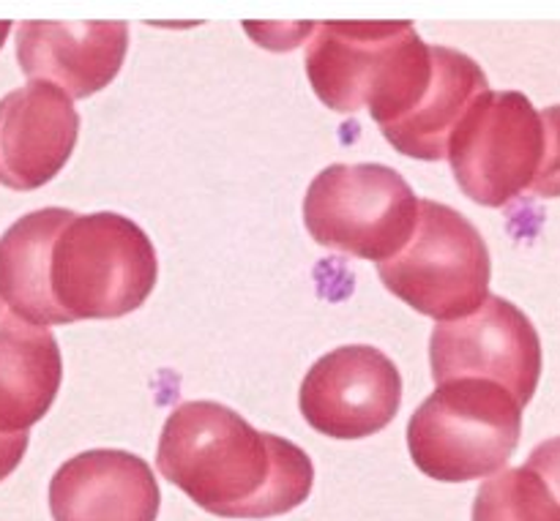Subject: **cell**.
<instances>
[{
	"instance_id": "cell-1",
	"label": "cell",
	"mask_w": 560,
	"mask_h": 521,
	"mask_svg": "<svg viewBox=\"0 0 560 521\" xmlns=\"http://www.w3.org/2000/svg\"><path fill=\"white\" fill-rule=\"evenodd\" d=\"M156 467L219 519H273L304 506L315 467L304 448L257 431L219 402H186L164 421Z\"/></svg>"
},
{
	"instance_id": "cell-2",
	"label": "cell",
	"mask_w": 560,
	"mask_h": 521,
	"mask_svg": "<svg viewBox=\"0 0 560 521\" xmlns=\"http://www.w3.org/2000/svg\"><path fill=\"white\" fill-rule=\"evenodd\" d=\"M306 47V76L334 113L370 109L383 129L408 118L435 74V47L410 22H326Z\"/></svg>"
},
{
	"instance_id": "cell-3",
	"label": "cell",
	"mask_w": 560,
	"mask_h": 521,
	"mask_svg": "<svg viewBox=\"0 0 560 521\" xmlns=\"http://www.w3.org/2000/svg\"><path fill=\"white\" fill-rule=\"evenodd\" d=\"M156 249L140 224L120 213H71L49 249L47 287L60 325L118 320L153 293Z\"/></svg>"
},
{
	"instance_id": "cell-4",
	"label": "cell",
	"mask_w": 560,
	"mask_h": 521,
	"mask_svg": "<svg viewBox=\"0 0 560 521\" xmlns=\"http://www.w3.org/2000/svg\"><path fill=\"white\" fill-rule=\"evenodd\" d=\"M523 435V404L490 380H452L408 424L413 464L441 484H468L503 473Z\"/></svg>"
},
{
	"instance_id": "cell-5",
	"label": "cell",
	"mask_w": 560,
	"mask_h": 521,
	"mask_svg": "<svg viewBox=\"0 0 560 521\" xmlns=\"http://www.w3.org/2000/svg\"><path fill=\"white\" fill-rule=\"evenodd\" d=\"M377 273L388 293L438 322L465 320L490 298V249L479 229L443 202L421 200L413 238Z\"/></svg>"
},
{
	"instance_id": "cell-6",
	"label": "cell",
	"mask_w": 560,
	"mask_h": 521,
	"mask_svg": "<svg viewBox=\"0 0 560 521\" xmlns=\"http://www.w3.org/2000/svg\"><path fill=\"white\" fill-rule=\"evenodd\" d=\"M421 200L386 164H331L310 183L304 224L315 244L359 260L388 262L419 227Z\"/></svg>"
},
{
	"instance_id": "cell-7",
	"label": "cell",
	"mask_w": 560,
	"mask_h": 521,
	"mask_svg": "<svg viewBox=\"0 0 560 521\" xmlns=\"http://www.w3.org/2000/svg\"><path fill=\"white\" fill-rule=\"evenodd\" d=\"M545 156V123L528 96L487 91L470 104L448 140L459 189L485 208H503L530 191Z\"/></svg>"
},
{
	"instance_id": "cell-8",
	"label": "cell",
	"mask_w": 560,
	"mask_h": 521,
	"mask_svg": "<svg viewBox=\"0 0 560 521\" xmlns=\"http://www.w3.org/2000/svg\"><path fill=\"white\" fill-rule=\"evenodd\" d=\"M430 364L438 386L468 377L490 380L525 407L541 380V339L512 300L490 295L476 315L432 331Z\"/></svg>"
},
{
	"instance_id": "cell-9",
	"label": "cell",
	"mask_w": 560,
	"mask_h": 521,
	"mask_svg": "<svg viewBox=\"0 0 560 521\" xmlns=\"http://www.w3.org/2000/svg\"><path fill=\"white\" fill-rule=\"evenodd\" d=\"M301 415L334 440H364L386 429L402 404V377L377 347L350 344L323 355L299 393Z\"/></svg>"
},
{
	"instance_id": "cell-10",
	"label": "cell",
	"mask_w": 560,
	"mask_h": 521,
	"mask_svg": "<svg viewBox=\"0 0 560 521\" xmlns=\"http://www.w3.org/2000/svg\"><path fill=\"white\" fill-rule=\"evenodd\" d=\"M80 115L69 93L31 82L0 98V186L42 189L71 158Z\"/></svg>"
},
{
	"instance_id": "cell-11",
	"label": "cell",
	"mask_w": 560,
	"mask_h": 521,
	"mask_svg": "<svg viewBox=\"0 0 560 521\" xmlns=\"http://www.w3.org/2000/svg\"><path fill=\"white\" fill-rule=\"evenodd\" d=\"M159 506L151 464L115 448L77 453L49 481L52 521H156Z\"/></svg>"
},
{
	"instance_id": "cell-12",
	"label": "cell",
	"mask_w": 560,
	"mask_h": 521,
	"mask_svg": "<svg viewBox=\"0 0 560 521\" xmlns=\"http://www.w3.org/2000/svg\"><path fill=\"white\" fill-rule=\"evenodd\" d=\"M129 49L126 22H22L16 60L27 80L49 82L71 98H88L118 76Z\"/></svg>"
},
{
	"instance_id": "cell-13",
	"label": "cell",
	"mask_w": 560,
	"mask_h": 521,
	"mask_svg": "<svg viewBox=\"0 0 560 521\" xmlns=\"http://www.w3.org/2000/svg\"><path fill=\"white\" fill-rule=\"evenodd\" d=\"M63 358L52 331L16 315L0 317V435H22L52 407Z\"/></svg>"
},
{
	"instance_id": "cell-14",
	"label": "cell",
	"mask_w": 560,
	"mask_h": 521,
	"mask_svg": "<svg viewBox=\"0 0 560 521\" xmlns=\"http://www.w3.org/2000/svg\"><path fill=\"white\" fill-rule=\"evenodd\" d=\"M490 91L487 74L474 58L448 47H435V76L419 107L383 131L402 156L421 162H441L448 156V140L470 104Z\"/></svg>"
},
{
	"instance_id": "cell-15",
	"label": "cell",
	"mask_w": 560,
	"mask_h": 521,
	"mask_svg": "<svg viewBox=\"0 0 560 521\" xmlns=\"http://www.w3.org/2000/svg\"><path fill=\"white\" fill-rule=\"evenodd\" d=\"M74 211L42 208L16 218L0 238V300L33 325H60L47 287L49 249Z\"/></svg>"
},
{
	"instance_id": "cell-16",
	"label": "cell",
	"mask_w": 560,
	"mask_h": 521,
	"mask_svg": "<svg viewBox=\"0 0 560 521\" xmlns=\"http://www.w3.org/2000/svg\"><path fill=\"white\" fill-rule=\"evenodd\" d=\"M474 521H560V502L545 478L523 464L481 484Z\"/></svg>"
},
{
	"instance_id": "cell-17",
	"label": "cell",
	"mask_w": 560,
	"mask_h": 521,
	"mask_svg": "<svg viewBox=\"0 0 560 521\" xmlns=\"http://www.w3.org/2000/svg\"><path fill=\"white\" fill-rule=\"evenodd\" d=\"M541 123H545V156H541L530 194L552 200V197H560V104L541 113Z\"/></svg>"
},
{
	"instance_id": "cell-18",
	"label": "cell",
	"mask_w": 560,
	"mask_h": 521,
	"mask_svg": "<svg viewBox=\"0 0 560 521\" xmlns=\"http://www.w3.org/2000/svg\"><path fill=\"white\" fill-rule=\"evenodd\" d=\"M525 467H530L536 475H541L545 484L550 486V492L560 502V437H552V440H545L541 446H536L534 451H530Z\"/></svg>"
},
{
	"instance_id": "cell-19",
	"label": "cell",
	"mask_w": 560,
	"mask_h": 521,
	"mask_svg": "<svg viewBox=\"0 0 560 521\" xmlns=\"http://www.w3.org/2000/svg\"><path fill=\"white\" fill-rule=\"evenodd\" d=\"M27 451V431L22 435H0V484L20 467Z\"/></svg>"
},
{
	"instance_id": "cell-20",
	"label": "cell",
	"mask_w": 560,
	"mask_h": 521,
	"mask_svg": "<svg viewBox=\"0 0 560 521\" xmlns=\"http://www.w3.org/2000/svg\"><path fill=\"white\" fill-rule=\"evenodd\" d=\"M9 31H11V22H0V47H3V42H5V36H9Z\"/></svg>"
}]
</instances>
